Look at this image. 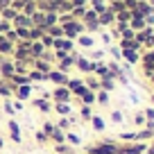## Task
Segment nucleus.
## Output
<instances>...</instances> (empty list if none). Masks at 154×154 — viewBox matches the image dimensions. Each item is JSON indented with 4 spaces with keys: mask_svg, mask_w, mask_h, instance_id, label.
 <instances>
[{
    "mask_svg": "<svg viewBox=\"0 0 154 154\" xmlns=\"http://www.w3.org/2000/svg\"><path fill=\"white\" fill-rule=\"evenodd\" d=\"M45 138H48V136H45L43 131H36V140L38 143H45Z\"/></svg>",
    "mask_w": 154,
    "mask_h": 154,
    "instance_id": "31",
    "label": "nucleus"
},
{
    "mask_svg": "<svg viewBox=\"0 0 154 154\" xmlns=\"http://www.w3.org/2000/svg\"><path fill=\"white\" fill-rule=\"evenodd\" d=\"M77 63H79V70H82V72H91L93 70V63H88L86 59H79Z\"/></svg>",
    "mask_w": 154,
    "mask_h": 154,
    "instance_id": "17",
    "label": "nucleus"
},
{
    "mask_svg": "<svg viewBox=\"0 0 154 154\" xmlns=\"http://www.w3.org/2000/svg\"><path fill=\"white\" fill-rule=\"evenodd\" d=\"M143 116H145V118H149V120H154V109H147Z\"/></svg>",
    "mask_w": 154,
    "mask_h": 154,
    "instance_id": "33",
    "label": "nucleus"
},
{
    "mask_svg": "<svg viewBox=\"0 0 154 154\" xmlns=\"http://www.w3.org/2000/svg\"><path fill=\"white\" fill-rule=\"evenodd\" d=\"M111 120H113V122H118V125H120V122L125 120V113H122V111H113V113H111Z\"/></svg>",
    "mask_w": 154,
    "mask_h": 154,
    "instance_id": "19",
    "label": "nucleus"
},
{
    "mask_svg": "<svg viewBox=\"0 0 154 154\" xmlns=\"http://www.w3.org/2000/svg\"><path fill=\"white\" fill-rule=\"evenodd\" d=\"M134 122H136V125L140 127V125H145V122H147V120H145V116H143V113H140V111H138V113L134 116Z\"/></svg>",
    "mask_w": 154,
    "mask_h": 154,
    "instance_id": "24",
    "label": "nucleus"
},
{
    "mask_svg": "<svg viewBox=\"0 0 154 154\" xmlns=\"http://www.w3.org/2000/svg\"><path fill=\"white\" fill-rule=\"evenodd\" d=\"M97 88H100V82H95V79H91V82H88V91H93V93H95Z\"/></svg>",
    "mask_w": 154,
    "mask_h": 154,
    "instance_id": "29",
    "label": "nucleus"
},
{
    "mask_svg": "<svg viewBox=\"0 0 154 154\" xmlns=\"http://www.w3.org/2000/svg\"><path fill=\"white\" fill-rule=\"evenodd\" d=\"M100 86H102V91H113V82H111V79H104V82H100Z\"/></svg>",
    "mask_w": 154,
    "mask_h": 154,
    "instance_id": "23",
    "label": "nucleus"
},
{
    "mask_svg": "<svg viewBox=\"0 0 154 154\" xmlns=\"http://www.w3.org/2000/svg\"><path fill=\"white\" fill-rule=\"evenodd\" d=\"M52 97H54L57 102H68V100H70V91H68L66 86H59L57 91L52 93Z\"/></svg>",
    "mask_w": 154,
    "mask_h": 154,
    "instance_id": "5",
    "label": "nucleus"
},
{
    "mask_svg": "<svg viewBox=\"0 0 154 154\" xmlns=\"http://www.w3.org/2000/svg\"><path fill=\"white\" fill-rule=\"evenodd\" d=\"M50 138H52L54 143H63V140H66V134H63V129L54 127V129H52V134H50Z\"/></svg>",
    "mask_w": 154,
    "mask_h": 154,
    "instance_id": "8",
    "label": "nucleus"
},
{
    "mask_svg": "<svg viewBox=\"0 0 154 154\" xmlns=\"http://www.w3.org/2000/svg\"><path fill=\"white\" fill-rule=\"evenodd\" d=\"M34 106H36V109H41L43 113H48V111H50V102H45L43 97H38V100H34Z\"/></svg>",
    "mask_w": 154,
    "mask_h": 154,
    "instance_id": "12",
    "label": "nucleus"
},
{
    "mask_svg": "<svg viewBox=\"0 0 154 154\" xmlns=\"http://www.w3.org/2000/svg\"><path fill=\"white\" fill-rule=\"evenodd\" d=\"M125 54H127V59H129V61H136V54H134V52H131V50H127V52H125Z\"/></svg>",
    "mask_w": 154,
    "mask_h": 154,
    "instance_id": "34",
    "label": "nucleus"
},
{
    "mask_svg": "<svg viewBox=\"0 0 154 154\" xmlns=\"http://www.w3.org/2000/svg\"><path fill=\"white\" fill-rule=\"evenodd\" d=\"M91 122H93V129H95V131L104 129V120H102L100 116H91Z\"/></svg>",
    "mask_w": 154,
    "mask_h": 154,
    "instance_id": "13",
    "label": "nucleus"
},
{
    "mask_svg": "<svg viewBox=\"0 0 154 154\" xmlns=\"http://www.w3.org/2000/svg\"><path fill=\"white\" fill-rule=\"evenodd\" d=\"M9 50H11L9 43H0V52H9Z\"/></svg>",
    "mask_w": 154,
    "mask_h": 154,
    "instance_id": "32",
    "label": "nucleus"
},
{
    "mask_svg": "<svg viewBox=\"0 0 154 154\" xmlns=\"http://www.w3.org/2000/svg\"><path fill=\"white\" fill-rule=\"evenodd\" d=\"M36 68H38L41 72H45V75L50 72V66H48V63H43V61H38V63H36Z\"/></svg>",
    "mask_w": 154,
    "mask_h": 154,
    "instance_id": "27",
    "label": "nucleus"
},
{
    "mask_svg": "<svg viewBox=\"0 0 154 154\" xmlns=\"http://www.w3.org/2000/svg\"><path fill=\"white\" fill-rule=\"evenodd\" d=\"M152 102H154V97H152Z\"/></svg>",
    "mask_w": 154,
    "mask_h": 154,
    "instance_id": "38",
    "label": "nucleus"
},
{
    "mask_svg": "<svg viewBox=\"0 0 154 154\" xmlns=\"http://www.w3.org/2000/svg\"><path fill=\"white\" fill-rule=\"evenodd\" d=\"M66 88L70 93H75V95H79L86 86H84V82H79V79H70V82H66Z\"/></svg>",
    "mask_w": 154,
    "mask_h": 154,
    "instance_id": "4",
    "label": "nucleus"
},
{
    "mask_svg": "<svg viewBox=\"0 0 154 154\" xmlns=\"http://www.w3.org/2000/svg\"><path fill=\"white\" fill-rule=\"evenodd\" d=\"M2 109H5L7 113H11V116H14V111H16V109H14V104H11V102H5V104H2Z\"/></svg>",
    "mask_w": 154,
    "mask_h": 154,
    "instance_id": "30",
    "label": "nucleus"
},
{
    "mask_svg": "<svg viewBox=\"0 0 154 154\" xmlns=\"http://www.w3.org/2000/svg\"><path fill=\"white\" fill-rule=\"evenodd\" d=\"M120 140H125V143H131V140H136V134H131V131H122L120 136H118Z\"/></svg>",
    "mask_w": 154,
    "mask_h": 154,
    "instance_id": "18",
    "label": "nucleus"
},
{
    "mask_svg": "<svg viewBox=\"0 0 154 154\" xmlns=\"http://www.w3.org/2000/svg\"><path fill=\"white\" fill-rule=\"evenodd\" d=\"M95 102H100L102 106H104V104H109V93H106V91H97V95H95Z\"/></svg>",
    "mask_w": 154,
    "mask_h": 154,
    "instance_id": "16",
    "label": "nucleus"
},
{
    "mask_svg": "<svg viewBox=\"0 0 154 154\" xmlns=\"http://www.w3.org/2000/svg\"><path fill=\"white\" fill-rule=\"evenodd\" d=\"M143 152H147V145H145V143L125 145V147H120V145H118V154H143Z\"/></svg>",
    "mask_w": 154,
    "mask_h": 154,
    "instance_id": "2",
    "label": "nucleus"
},
{
    "mask_svg": "<svg viewBox=\"0 0 154 154\" xmlns=\"http://www.w3.org/2000/svg\"><path fill=\"white\" fill-rule=\"evenodd\" d=\"M72 125H75V118H68V116H63V118H61V120H59V129H70V127Z\"/></svg>",
    "mask_w": 154,
    "mask_h": 154,
    "instance_id": "11",
    "label": "nucleus"
},
{
    "mask_svg": "<svg viewBox=\"0 0 154 154\" xmlns=\"http://www.w3.org/2000/svg\"><path fill=\"white\" fill-rule=\"evenodd\" d=\"M7 129H9V136H11V140H14V143H20V127H18V122L16 120H9L7 122Z\"/></svg>",
    "mask_w": 154,
    "mask_h": 154,
    "instance_id": "3",
    "label": "nucleus"
},
{
    "mask_svg": "<svg viewBox=\"0 0 154 154\" xmlns=\"http://www.w3.org/2000/svg\"><path fill=\"white\" fill-rule=\"evenodd\" d=\"M16 97H18V100L20 102H23V100H27V97H29V93H32V86H29V84H23V86H16Z\"/></svg>",
    "mask_w": 154,
    "mask_h": 154,
    "instance_id": "7",
    "label": "nucleus"
},
{
    "mask_svg": "<svg viewBox=\"0 0 154 154\" xmlns=\"http://www.w3.org/2000/svg\"><path fill=\"white\" fill-rule=\"evenodd\" d=\"M52 129H54V125H52V122H48V120H45V125H43V134L48 136V138H50V134H52Z\"/></svg>",
    "mask_w": 154,
    "mask_h": 154,
    "instance_id": "25",
    "label": "nucleus"
},
{
    "mask_svg": "<svg viewBox=\"0 0 154 154\" xmlns=\"http://www.w3.org/2000/svg\"><path fill=\"white\" fill-rule=\"evenodd\" d=\"M0 72H2V77H5V79H9V77L14 75V63L5 61V63H2V68H0Z\"/></svg>",
    "mask_w": 154,
    "mask_h": 154,
    "instance_id": "9",
    "label": "nucleus"
},
{
    "mask_svg": "<svg viewBox=\"0 0 154 154\" xmlns=\"http://www.w3.org/2000/svg\"><path fill=\"white\" fill-rule=\"evenodd\" d=\"M152 145H154V143H152Z\"/></svg>",
    "mask_w": 154,
    "mask_h": 154,
    "instance_id": "39",
    "label": "nucleus"
},
{
    "mask_svg": "<svg viewBox=\"0 0 154 154\" xmlns=\"http://www.w3.org/2000/svg\"><path fill=\"white\" fill-rule=\"evenodd\" d=\"M45 77H50V79H52V82H57V84H63V82H66V75H63V72H48Z\"/></svg>",
    "mask_w": 154,
    "mask_h": 154,
    "instance_id": "15",
    "label": "nucleus"
},
{
    "mask_svg": "<svg viewBox=\"0 0 154 154\" xmlns=\"http://www.w3.org/2000/svg\"><path fill=\"white\" fill-rule=\"evenodd\" d=\"M79 100H82V104H84V106H91L93 102H95V93L88 91V88H84V91L79 93Z\"/></svg>",
    "mask_w": 154,
    "mask_h": 154,
    "instance_id": "6",
    "label": "nucleus"
},
{
    "mask_svg": "<svg viewBox=\"0 0 154 154\" xmlns=\"http://www.w3.org/2000/svg\"><path fill=\"white\" fill-rule=\"evenodd\" d=\"M149 138H154V131H152V129H143V131H138V134H136V140H138V143L149 140Z\"/></svg>",
    "mask_w": 154,
    "mask_h": 154,
    "instance_id": "10",
    "label": "nucleus"
},
{
    "mask_svg": "<svg viewBox=\"0 0 154 154\" xmlns=\"http://www.w3.org/2000/svg\"><path fill=\"white\" fill-rule=\"evenodd\" d=\"M70 63H72V61H70V59H68V57H63V61H61V63H59V68H61V70H63V72H66V70H68V68H70Z\"/></svg>",
    "mask_w": 154,
    "mask_h": 154,
    "instance_id": "26",
    "label": "nucleus"
},
{
    "mask_svg": "<svg viewBox=\"0 0 154 154\" xmlns=\"http://www.w3.org/2000/svg\"><path fill=\"white\" fill-rule=\"evenodd\" d=\"M32 54H41V45H38V43L32 45Z\"/></svg>",
    "mask_w": 154,
    "mask_h": 154,
    "instance_id": "35",
    "label": "nucleus"
},
{
    "mask_svg": "<svg viewBox=\"0 0 154 154\" xmlns=\"http://www.w3.org/2000/svg\"><path fill=\"white\" fill-rule=\"evenodd\" d=\"M143 154H147V152H143Z\"/></svg>",
    "mask_w": 154,
    "mask_h": 154,
    "instance_id": "37",
    "label": "nucleus"
},
{
    "mask_svg": "<svg viewBox=\"0 0 154 154\" xmlns=\"http://www.w3.org/2000/svg\"><path fill=\"white\" fill-rule=\"evenodd\" d=\"M2 147H5V140H2V136H0V149H2Z\"/></svg>",
    "mask_w": 154,
    "mask_h": 154,
    "instance_id": "36",
    "label": "nucleus"
},
{
    "mask_svg": "<svg viewBox=\"0 0 154 154\" xmlns=\"http://www.w3.org/2000/svg\"><path fill=\"white\" fill-rule=\"evenodd\" d=\"M66 140H68L70 145H79V143H82V138H79L77 134H66Z\"/></svg>",
    "mask_w": 154,
    "mask_h": 154,
    "instance_id": "20",
    "label": "nucleus"
},
{
    "mask_svg": "<svg viewBox=\"0 0 154 154\" xmlns=\"http://www.w3.org/2000/svg\"><path fill=\"white\" fill-rule=\"evenodd\" d=\"M88 154H118V145L116 143H97V145H91L86 147Z\"/></svg>",
    "mask_w": 154,
    "mask_h": 154,
    "instance_id": "1",
    "label": "nucleus"
},
{
    "mask_svg": "<svg viewBox=\"0 0 154 154\" xmlns=\"http://www.w3.org/2000/svg\"><path fill=\"white\" fill-rule=\"evenodd\" d=\"M27 79H48V77L43 75V72H29V77Z\"/></svg>",
    "mask_w": 154,
    "mask_h": 154,
    "instance_id": "28",
    "label": "nucleus"
},
{
    "mask_svg": "<svg viewBox=\"0 0 154 154\" xmlns=\"http://www.w3.org/2000/svg\"><path fill=\"white\" fill-rule=\"evenodd\" d=\"M57 152L59 154H72V147H68V145H63V143H57Z\"/></svg>",
    "mask_w": 154,
    "mask_h": 154,
    "instance_id": "21",
    "label": "nucleus"
},
{
    "mask_svg": "<svg viewBox=\"0 0 154 154\" xmlns=\"http://www.w3.org/2000/svg\"><path fill=\"white\" fill-rule=\"evenodd\" d=\"M54 109H57L61 116H68V113H70V104H68V102H57V104H54Z\"/></svg>",
    "mask_w": 154,
    "mask_h": 154,
    "instance_id": "14",
    "label": "nucleus"
},
{
    "mask_svg": "<svg viewBox=\"0 0 154 154\" xmlns=\"http://www.w3.org/2000/svg\"><path fill=\"white\" fill-rule=\"evenodd\" d=\"M79 113H82L84 120H91V116H93L91 113V106H84V104H82V111H79Z\"/></svg>",
    "mask_w": 154,
    "mask_h": 154,
    "instance_id": "22",
    "label": "nucleus"
}]
</instances>
